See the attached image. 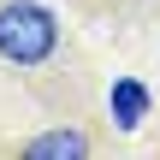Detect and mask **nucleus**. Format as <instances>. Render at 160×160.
Listing matches in <instances>:
<instances>
[{"mask_svg": "<svg viewBox=\"0 0 160 160\" xmlns=\"http://www.w3.org/2000/svg\"><path fill=\"white\" fill-rule=\"evenodd\" d=\"M77 154H89L83 131H48V137L30 142V160H77Z\"/></svg>", "mask_w": 160, "mask_h": 160, "instance_id": "obj_3", "label": "nucleus"}, {"mask_svg": "<svg viewBox=\"0 0 160 160\" xmlns=\"http://www.w3.org/2000/svg\"><path fill=\"white\" fill-rule=\"evenodd\" d=\"M107 107H113V125H119V131H142V119H148L154 95H148V83H142V77H113Z\"/></svg>", "mask_w": 160, "mask_h": 160, "instance_id": "obj_2", "label": "nucleus"}, {"mask_svg": "<svg viewBox=\"0 0 160 160\" xmlns=\"http://www.w3.org/2000/svg\"><path fill=\"white\" fill-rule=\"evenodd\" d=\"M59 48V18L42 0H6L0 6V59L12 65H42Z\"/></svg>", "mask_w": 160, "mask_h": 160, "instance_id": "obj_1", "label": "nucleus"}]
</instances>
